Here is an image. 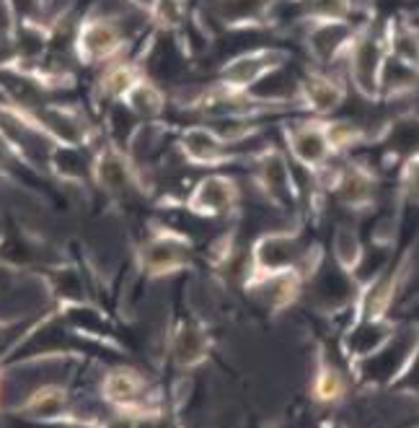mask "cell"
Returning a JSON list of instances; mask_svg holds the SVG:
<instances>
[{"mask_svg": "<svg viewBox=\"0 0 419 428\" xmlns=\"http://www.w3.org/2000/svg\"><path fill=\"white\" fill-rule=\"evenodd\" d=\"M127 32L125 16H119L117 11H104L99 8L91 13H83L75 26V37H73V52L75 60L83 65H94V68H104V65L122 60L127 49Z\"/></svg>", "mask_w": 419, "mask_h": 428, "instance_id": "1", "label": "cell"}, {"mask_svg": "<svg viewBox=\"0 0 419 428\" xmlns=\"http://www.w3.org/2000/svg\"><path fill=\"white\" fill-rule=\"evenodd\" d=\"M236 197V187L225 177H207L197 182L194 192L189 195V205L197 216H215L223 213Z\"/></svg>", "mask_w": 419, "mask_h": 428, "instance_id": "3", "label": "cell"}, {"mask_svg": "<svg viewBox=\"0 0 419 428\" xmlns=\"http://www.w3.org/2000/svg\"><path fill=\"white\" fill-rule=\"evenodd\" d=\"M119 104L132 114L135 122H161V117L166 112L168 97H166V91L161 89L158 83L145 73L140 81L135 83L132 89L127 91L125 99H122Z\"/></svg>", "mask_w": 419, "mask_h": 428, "instance_id": "2", "label": "cell"}]
</instances>
